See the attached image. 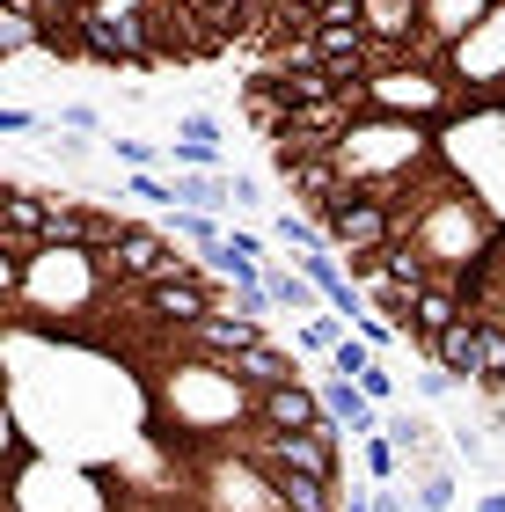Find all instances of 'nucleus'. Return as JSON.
<instances>
[{
  "label": "nucleus",
  "instance_id": "aec40b11",
  "mask_svg": "<svg viewBox=\"0 0 505 512\" xmlns=\"http://www.w3.org/2000/svg\"><path fill=\"white\" fill-rule=\"evenodd\" d=\"M359 388H366V395H374V403H381V410H396V403H403V381H396V366H388V359H381V366H374V374H366Z\"/></svg>",
  "mask_w": 505,
  "mask_h": 512
},
{
  "label": "nucleus",
  "instance_id": "1a4fd4ad",
  "mask_svg": "<svg viewBox=\"0 0 505 512\" xmlns=\"http://www.w3.org/2000/svg\"><path fill=\"white\" fill-rule=\"evenodd\" d=\"M462 300H469V322H505V242L484 256V271L462 286Z\"/></svg>",
  "mask_w": 505,
  "mask_h": 512
},
{
  "label": "nucleus",
  "instance_id": "20e7f679",
  "mask_svg": "<svg viewBox=\"0 0 505 512\" xmlns=\"http://www.w3.org/2000/svg\"><path fill=\"white\" fill-rule=\"evenodd\" d=\"M440 74L454 81V96H462L469 110H476V103H491V110L505 103V0H498L484 22H476L462 44H454Z\"/></svg>",
  "mask_w": 505,
  "mask_h": 512
},
{
  "label": "nucleus",
  "instance_id": "f8f14e48",
  "mask_svg": "<svg viewBox=\"0 0 505 512\" xmlns=\"http://www.w3.org/2000/svg\"><path fill=\"white\" fill-rule=\"evenodd\" d=\"M271 235H279L293 256H315V249H330V235H323V227H315L308 213H301V205H293V213H279V220H271Z\"/></svg>",
  "mask_w": 505,
  "mask_h": 512
},
{
  "label": "nucleus",
  "instance_id": "f03ea898",
  "mask_svg": "<svg viewBox=\"0 0 505 512\" xmlns=\"http://www.w3.org/2000/svg\"><path fill=\"white\" fill-rule=\"evenodd\" d=\"M425 161H440V147H432V125L388 118V110H366V118H352V125H344V139L330 147V169L344 176V191H374V183L418 176Z\"/></svg>",
  "mask_w": 505,
  "mask_h": 512
},
{
  "label": "nucleus",
  "instance_id": "f3484780",
  "mask_svg": "<svg viewBox=\"0 0 505 512\" xmlns=\"http://www.w3.org/2000/svg\"><path fill=\"white\" fill-rule=\"evenodd\" d=\"M359 461H366V476H374V483H396L403 476V454L388 447V439H359Z\"/></svg>",
  "mask_w": 505,
  "mask_h": 512
},
{
  "label": "nucleus",
  "instance_id": "4468645a",
  "mask_svg": "<svg viewBox=\"0 0 505 512\" xmlns=\"http://www.w3.org/2000/svg\"><path fill=\"white\" fill-rule=\"evenodd\" d=\"M374 366H381V352H374L366 337H344L337 352H330V374H337V381H366Z\"/></svg>",
  "mask_w": 505,
  "mask_h": 512
},
{
  "label": "nucleus",
  "instance_id": "ddd939ff",
  "mask_svg": "<svg viewBox=\"0 0 505 512\" xmlns=\"http://www.w3.org/2000/svg\"><path fill=\"white\" fill-rule=\"evenodd\" d=\"M344 344V315H308L301 330H293V352H308V359H323Z\"/></svg>",
  "mask_w": 505,
  "mask_h": 512
},
{
  "label": "nucleus",
  "instance_id": "a211bd4d",
  "mask_svg": "<svg viewBox=\"0 0 505 512\" xmlns=\"http://www.w3.org/2000/svg\"><path fill=\"white\" fill-rule=\"evenodd\" d=\"M44 132H52V125H44ZM44 147H52V161H59V169H88V161H96V139H81V132H52V139H44Z\"/></svg>",
  "mask_w": 505,
  "mask_h": 512
},
{
  "label": "nucleus",
  "instance_id": "6e6552de",
  "mask_svg": "<svg viewBox=\"0 0 505 512\" xmlns=\"http://www.w3.org/2000/svg\"><path fill=\"white\" fill-rule=\"evenodd\" d=\"M315 388H323V410H330V425H337V432H352V439H381L388 410H381L359 381H337V374H330V381H315Z\"/></svg>",
  "mask_w": 505,
  "mask_h": 512
},
{
  "label": "nucleus",
  "instance_id": "f257e3e1",
  "mask_svg": "<svg viewBox=\"0 0 505 512\" xmlns=\"http://www.w3.org/2000/svg\"><path fill=\"white\" fill-rule=\"evenodd\" d=\"M154 439L176 447H227L242 425H257V388L220 359H169L147 374Z\"/></svg>",
  "mask_w": 505,
  "mask_h": 512
},
{
  "label": "nucleus",
  "instance_id": "39448f33",
  "mask_svg": "<svg viewBox=\"0 0 505 512\" xmlns=\"http://www.w3.org/2000/svg\"><path fill=\"white\" fill-rule=\"evenodd\" d=\"M366 96H374V110L410 118V125H440V118H462L469 110L440 66H388V74H366Z\"/></svg>",
  "mask_w": 505,
  "mask_h": 512
},
{
  "label": "nucleus",
  "instance_id": "2eb2a0df",
  "mask_svg": "<svg viewBox=\"0 0 505 512\" xmlns=\"http://www.w3.org/2000/svg\"><path fill=\"white\" fill-rule=\"evenodd\" d=\"M176 147H213V154H227L220 118H213V110H183V118H176Z\"/></svg>",
  "mask_w": 505,
  "mask_h": 512
},
{
  "label": "nucleus",
  "instance_id": "9b49d317",
  "mask_svg": "<svg viewBox=\"0 0 505 512\" xmlns=\"http://www.w3.org/2000/svg\"><path fill=\"white\" fill-rule=\"evenodd\" d=\"M454 498H462V476H454V469L410 476V512H454Z\"/></svg>",
  "mask_w": 505,
  "mask_h": 512
},
{
  "label": "nucleus",
  "instance_id": "412c9836",
  "mask_svg": "<svg viewBox=\"0 0 505 512\" xmlns=\"http://www.w3.org/2000/svg\"><path fill=\"white\" fill-rule=\"evenodd\" d=\"M44 118H37V110H22V103H8V110H0V132H8V139H22V132H37Z\"/></svg>",
  "mask_w": 505,
  "mask_h": 512
},
{
  "label": "nucleus",
  "instance_id": "6ab92c4d",
  "mask_svg": "<svg viewBox=\"0 0 505 512\" xmlns=\"http://www.w3.org/2000/svg\"><path fill=\"white\" fill-rule=\"evenodd\" d=\"M462 388H469V381H454L447 366H432V359H425V374H418V395H425V403H454Z\"/></svg>",
  "mask_w": 505,
  "mask_h": 512
},
{
  "label": "nucleus",
  "instance_id": "0eeeda50",
  "mask_svg": "<svg viewBox=\"0 0 505 512\" xmlns=\"http://www.w3.org/2000/svg\"><path fill=\"white\" fill-rule=\"evenodd\" d=\"M257 425H264V432H315V425H330L323 388H315V381H279V388H264V395H257Z\"/></svg>",
  "mask_w": 505,
  "mask_h": 512
},
{
  "label": "nucleus",
  "instance_id": "9d476101",
  "mask_svg": "<svg viewBox=\"0 0 505 512\" xmlns=\"http://www.w3.org/2000/svg\"><path fill=\"white\" fill-rule=\"evenodd\" d=\"M169 242H183L191 256H213V249L227 242V227H220L213 213H183V205H169Z\"/></svg>",
  "mask_w": 505,
  "mask_h": 512
},
{
  "label": "nucleus",
  "instance_id": "5701e85b",
  "mask_svg": "<svg viewBox=\"0 0 505 512\" xmlns=\"http://www.w3.org/2000/svg\"><path fill=\"white\" fill-rule=\"evenodd\" d=\"M476 512H505V483H491V491L476 498Z\"/></svg>",
  "mask_w": 505,
  "mask_h": 512
},
{
  "label": "nucleus",
  "instance_id": "7ed1b4c3",
  "mask_svg": "<svg viewBox=\"0 0 505 512\" xmlns=\"http://www.w3.org/2000/svg\"><path fill=\"white\" fill-rule=\"evenodd\" d=\"M8 512H125V491L110 476H88L81 461L37 454L8 432Z\"/></svg>",
  "mask_w": 505,
  "mask_h": 512
},
{
  "label": "nucleus",
  "instance_id": "423d86ee",
  "mask_svg": "<svg viewBox=\"0 0 505 512\" xmlns=\"http://www.w3.org/2000/svg\"><path fill=\"white\" fill-rule=\"evenodd\" d=\"M491 8H498V0H425V30H418L410 66H447V52H454V44H462Z\"/></svg>",
  "mask_w": 505,
  "mask_h": 512
},
{
  "label": "nucleus",
  "instance_id": "dca6fc26",
  "mask_svg": "<svg viewBox=\"0 0 505 512\" xmlns=\"http://www.w3.org/2000/svg\"><path fill=\"white\" fill-rule=\"evenodd\" d=\"M44 125H52V132H81V139H96V132H103V110H96V103H59Z\"/></svg>",
  "mask_w": 505,
  "mask_h": 512
},
{
  "label": "nucleus",
  "instance_id": "b1692460",
  "mask_svg": "<svg viewBox=\"0 0 505 512\" xmlns=\"http://www.w3.org/2000/svg\"><path fill=\"white\" fill-rule=\"evenodd\" d=\"M344 512H374V491H352V498H344Z\"/></svg>",
  "mask_w": 505,
  "mask_h": 512
},
{
  "label": "nucleus",
  "instance_id": "4be33fe9",
  "mask_svg": "<svg viewBox=\"0 0 505 512\" xmlns=\"http://www.w3.org/2000/svg\"><path fill=\"white\" fill-rule=\"evenodd\" d=\"M125 512H191V498H183V505L176 498H125Z\"/></svg>",
  "mask_w": 505,
  "mask_h": 512
}]
</instances>
